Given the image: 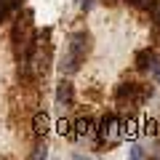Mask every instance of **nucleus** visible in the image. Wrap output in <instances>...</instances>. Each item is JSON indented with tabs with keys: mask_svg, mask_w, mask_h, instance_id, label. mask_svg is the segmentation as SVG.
<instances>
[{
	"mask_svg": "<svg viewBox=\"0 0 160 160\" xmlns=\"http://www.w3.org/2000/svg\"><path fill=\"white\" fill-rule=\"evenodd\" d=\"M88 51H91V35L86 29H78V32L69 35V46H67V53L62 56V72L64 75H75L80 69V64L86 62Z\"/></svg>",
	"mask_w": 160,
	"mask_h": 160,
	"instance_id": "1",
	"label": "nucleus"
},
{
	"mask_svg": "<svg viewBox=\"0 0 160 160\" xmlns=\"http://www.w3.org/2000/svg\"><path fill=\"white\" fill-rule=\"evenodd\" d=\"M152 93H155L152 86H142V83H131V80H128V83H120V86L115 88V102H118L120 109L136 112Z\"/></svg>",
	"mask_w": 160,
	"mask_h": 160,
	"instance_id": "2",
	"label": "nucleus"
},
{
	"mask_svg": "<svg viewBox=\"0 0 160 160\" xmlns=\"http://www.w3.org/2000/svg\"><path fill=\"white\" fill-rule=\"evenodd\" d=\"M126 118H120L118 112H109L104 115L102 120L96 123V142L99 147H118L126 136Z\"/></svg>",
	"mask_w": 160,
	"mask_h": 160,
	"instance_id": "3",
	"label": "nucleus"
},
{
	"mask_svg": "<svg viewBox=\"0 0 160 160\" xmlns=\"http://www.w3.org/2000/svg\"><path fill=\"white\" fill-rule=\"evenodd\" d=\"M158 51L155 48H142V51H136V69L139 72H152V67L158 64Z\"/></svg>",
	"mask_w": 160,
	"mask_h": 160,
	"instance_id": "4",
	"label": "nucleus"
},
{
	"mask_svg": "<svg viewBox=\"0 0 160 160\" xmlns=\"http://www.w3.org/2000/svg\"><path fill=\"white\" fill-rule=\"evenodd\" d=\"M72 128H75V136H78V139L93 136V133H96V120H93L91 115H83V118H78L72 123Z\"/></svg>",
	"mask_w": 160,
	"mask_h": 160,
	"instance_id": "5",
	"label": "nucleus"
},
{
	"mask_svg": "<svg viewBox=\"0 0 160 160\" xmlns=\"http://www.w3.org/2000/svg\"><path fill=\"white\" fill-rule=\"evenodd\" d=\"M48 131H51V118H48V112L38 109V112L32 115V133H35L38 139H43Z\"/></svg>",
	"mask_w": 160,
	"mask_h": 160,
	"instance_id": "6",
	"label": "nucleus"
},
{
	"mask_svg": "<svg viewBox=\"0 0 160 160\" xmlns=\"http://www.w3.org/2000/svg\"><path fill=\"white\" fill-rule=\"evenodd\" d=\"M56 102L62 104V107H72V102H75V88H72V83L69 80H59V86H56Z\"/></svg>",
	"mask_w": 160,
	"mask_h": 160,
	"instance_id": "7",
	"label": "nucleus"
},
{
	"mask_svg": "<svg viewBox=\"0 0 160 160\" xmlns=\"http://www.w3.org/2000/svg\"><path fill=\"white\" fill-rule=\"evenodd\" d=\"M59 133H62V136H67L69 142H75V139H78V136H75V128H72V123H69L67 118H62V120H59Z\"/></svg>",
	"mask_w": 160,
	"mask_h": 160,
	"instance_id": "8",
	"label": "nucleus"
},
{
	"mask_svg": "<svg viewBox=\"0 0 160 160\" xmlns=\"http://www.w3.org/2000/svg\"><path fill=\"white\" fill-rule=\"evenodd\" d=\"M126 3H128L131 8H136V11H149L155 0H126Z\"/></svg>",
	"mask_w": 160,
	"mask_h": 160,
	"instance_id": "9",
	"label": "nucleus"
},
{
	"mask_svg": "<svg viewBox=\"0 0 160 160\" xmlns=\"http://www.w3.org/2000/svg\"><path fill=\"white\" fill-rule=\"evenodd\" d=\"M128 155H131L133 160H144V158H147V149H144L142 144H131V149H128Z\"/></svg>",
	"mask_w": 160,
	"mask_h": 160,
	"instance_id": "10",
	"label": "nucleus"
},
{
	"mask_svg": "<svg viewBox=\"0 0 160 160\" xmlns=\"http://www.w3.org/2000/svg\"><path fill=\"white\" fill-rule=\"evenodd\" d=\"M149 19H152L155 27H160V0H155L152 8H149Z\"/></svg>",
	"mask_w": 160,
	"mask_h": 160,
	"instance_id": "11",
	"label": "nucleus"
},
{
	"mask_svg": "<svg viewBox=\"0 0 160 160\" xmlns=\"http://www.w3.org/2000/svg\"><path fill=\"white\" fill-rule=\"evenodd\" d=\"M29 158H32V160H40V158H48V147H46V144H38V147H35L32 152H29Z\"/></svg>",
	"mask_w": 160,
	"mask_h": 160,
	"instance_id": "12",
	"label": "nucleus"
},
{
	"mask_svg": "<svg viewBox=\"0 0 160 160\" xmlns=\"http://www.w3.org/2000/svg\"><path fill=\"white\" fill-rule=\"evenodd\" d=\"M144 131L149 133V136H160V123L158 120H147V128Z\"/></svg>",
	"mask_w": 160,
	"mask_h": 160,
	"instance_id": "13",
	"label": "nucleus"
},
{
	"mask_svg": "<svg viewBox=\"0 0 160 160\" xmlns=\"http://www.w3.org/2000/svg\"><path fill=\"white\" fill-rule=\"evenodd\" d=\"M8 16H13V13H11V6H8V0H0V22H6Z\"/></svg>",
	"mask_w": 160,
	"mask_h": 160,
	"instance_id": "14",
	"label": "nucleus"
},
{
	"mask_svg": "<svg viewBox=\"0 0 160 160\" xmlns=\"http://www.w3.org/2000/svg\"><path fill=\"white\" fill-rule=\"evenodd\" d=\"M96 3H99V0H80V8H83V11H93V6H96Z\"/></svg>",
	"mask_w": 160,
	"mask_h": 160,
	"instance_id": "15",
	"label": "nucleus"
},
{
	"mask_svg": "<svg viewBox=\"0 0 160 160\" xmlns=\"http://www.w3.org/2000/svg\"><path fill=\"white\" fill-rule=\"evenodd\" d=\"M149 75H152V80H155V83H160V62L152 67V72H149Z\"/></svg>",
	"mask_w": 160,
	"mask_h": 160,
	"instance_id": "16",
	"label": "nucleus"
}]
</instances>
